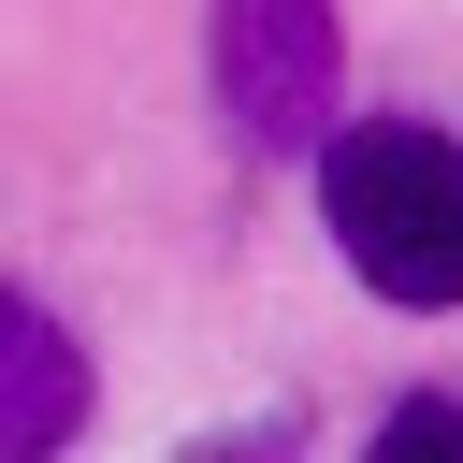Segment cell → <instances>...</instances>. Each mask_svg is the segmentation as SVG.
Wrapping results in <instances>:
<instances>
[{
	"mask_svg": "<svg viewBox=\"0 0 463 463\" xmlns=\"http://www.w3.org/2000/svg\"><path fill=\"white\" fill-rule=\"evenodd\" d=\"M289 449H304V420H289V405H260V420H232V434H188L174 463H289Z\"/></svg>",
	"mask_w": 463,
	"mask_h": 463,
	"instance_id": "obj_5",
	"label": "cell"
},
{
	"mask_svg": "<svg viewBox=\"0 0 463 463\" xmlns=\"http://www.w3.org/2000/svg\"><path fill=\"white\" fill-rule=\"evenodd\" d=\"M318 217L347 246V275L405 318H449L463 304V145L420 130V116H347L318 145Z\"/></svg>",
	"mask_w": 463,
	"mask_h": 463,
	"instance_id": "obj_1",
	"label": "cell"
},
{
	"mask_svg": "<svg viewBox=\"0 0 463 463\" xmlns=\"http://www.w3.org/2000/svg\"><path fill=\"white\" fill-rule=\"evenodd\" d=\"M87 405H101V376H87L72 318L29 304V289H0V463H58L87 434Z\"/></svg>",
	"mask_w": 463,
	"mask_h": 463,
	"instance_id": "obj_3",
	"label": "cell"
},
{
	"mask_svg": "<svg viewBox=\"0 0 463 463\" xmlns=\"http://www.w3.org/2000/svg\"><path fill=\"white\" fill-rule=\"evenodd\" d=\"M203 72H217V116L246 159H318L333 87H347V29H333V0H217Z\"/></svg>",
	"mask_w": 463,
	"mask_h": 463,
	"instance_id": "obj_2",
	"label": "cell"
},
{
	"mask_svg": "<svg viewBox=\"0 0 463 463\" xmlns=\"http://www.w3.org/2000/svg\"><path fill=\"white\" fill-rule=\"evenodd\" d=\"M362 463H463V405H449V391H405V405L376 420Z\"/></svg>",
	"mask_w": 463,
	"mask_h": 463,
	"instance_id": "obj_4",
	"label": "cell"
}]
</instances>
